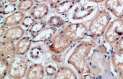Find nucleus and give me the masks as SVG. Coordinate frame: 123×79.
<instances>
[{"label": "nucleus", "mask_w": 123, "mask_h": 79, "mask_svg": "<svg viewBox=\"0 0 123 79\" xmlns=\"http://www.w3.org/2000/svg\"><path fill=\"white\" fill-rule=\"evenodd\" d=\"M112 46L105 41L98 44L88 59L90 74L93 79L115 78L111 70L110 56Z\"/></svg>", "instance_id": "f257e3e1"}, {"label": "nucleus", "mask_w": 123, "mask_h": 79, "mask_svg": "<svg viewBox=\"0 0 123 79\" xmlns=\"http://www.w3.org/2000/svg\"><path fill=\"white\" fill-rule=\"evenodd\" d=\"M97 45L96 41L93 39L85 38L76 42L66 54L65 63L73 66L80 77L85 74H90L88 59Z\"/></svg>", "instance_id": "f03ea898"}, {"label": "nucleus", "mask_w": 123, "mask_h": 79, "mask_svg": "<svg viewBox=\"0 0 123 79\" xmlns=\"http://www.w3.org/2000/svg\"><path fill=\"white\" fill-rule=\"evenodd\" d=\"M98 4L87 1L77 2L67 13V19L70 22H85L90 21L99 11Z\"/></svg>", "instance_id": "7ed1b4c3"}, {"label": "nucleus", "mask_w": 123, "mask_h": 79, "mask_svg": "<svg viewBox=\"0 0 123 79\" xmlns=\"http://www.w3.org/2000/svg\"><path fill=\"white\" fill-rule=\"evenodd\" d=\"M112 15L106 8L99 10L90 21L88 26L89 36L93 40H97L104 36V33L112 19Z\"/></svg>", "instance_id": "20e7f679"}, {"label": "nucleus", "mask_w": 123, "mask_h": 79, "mask_svg": "<svg viewBox=\"0 0 123 79\" xmlns=\"http://www.w3.org/2000/svg\"><path fill=\"white\" fill-rule=\"evenodd\" d=\"M61 31L73 43L85 39L89 36L88 27L83 22H70Z\"/></svg>", "instance_id": "39448f33"}, {"label": "nucleus", "mask_w": 123, "mask_h": 79, "mask_svg": "<svg viewBox=\"0 0 123 79\" xmlns=\"http://www.w3.org/2000/svg\"><path fill=\"white\" fill-rule=\"evenodd\" d=\"M123 36V18L112 19L104 35L105 41L111 45L116 43Z\"/></svg>", "instance_id": "423d86ee"}, {"label": "nucleus", "mask_w": 123, "mask_h": 79, "mask_svg": "<svg viewBox=\"0 0 123 79\" xmlns=\"http://www.w3.org/2000/svg\"><path fill=\"white\" fill-rule=\"evenodd\" d=\"M28 70V61L23 56H17L11 61L8 76L11 79H19L26 76Z\"/></svg>", "instance_id": "0eeeda50"}, {"label": "nucleus", "mask_w": 123, "mask_h": 79, "mask_svg": "<svg viewBox=\"0 0 123 79\" xmlns=\"http://www.w3.org/2000/svg\"><path fill=\"white\" fill-rule=\"evenodd\" d=\"M74 44L61 31L56 34L48 43V48L52 53H64Z\"/></svg>", "instance_id": "6e6552de"}, {"label": "nucleus", "mask_w": 123, "mask_h": 79, "mask_svg": "<svg viewBox=\"0 0 123 79\" xmlns=\"http://www.w3.org/2000/svg\"><path fill=\"white\" fill-rule=\"evenodd\" d=\"M110 61L111 70L115 78L123 79V51L112 50Z\"/></svg>", "instance_id": "1a4fd4ad"}, {"label": "nucleus", "mask_w": 123, "mask_h": 79, "mask_svg": "<svg viewBox=\"0 0 123 79\" xmlns=\"http://www.w3.org/2000/svg\"><path fill=\"white\" fill-rule=\"evenodd\" d=\"M16 55V45L13 41L2 40L0 43V58L11 61Z\"/></svg>", "instance_id": "9d476101"}, {"label": "nucleus", "mask_w": 123, "mask_h": 79, "mask_svg": "<svg viewBox=\"0 0 123 79\" xmlns=\"http://www.w3.org/2000/svg\"><path fill=\"white\" fill-rule=\"evenodd\" d=\"M104 6L114 17L123 18V0H106Z\"/></svg>", "instance_id": "9b49d317"}, {"label": "nucleus", "mask_w": 123, "mask_h": 79, "mask_svg": "<svg viewBox=\"0 0 123 79\" xmlns=\"http://www.w3.org/2000/svg\"><path fill=\"white\" fill-rule=\"evenodd\" d=\"M25 30L22 26L18 25L7 28L1 38L2 40L14 42V41H18L21 38H22L25 35Z\"/></svg>", "instance_id": "f8f14e48"}, {"label": "nucleus", "mask_w": 123, "mask_h": 79, "mask_svg": "<svg viewBox=\"0 0 123 79\" xmlns=\"http://www.w3.org/2000/svg\"><path fill=\"white\" fill-rule=\"evenodd\" d=\"M57 28L55 27H46L42 31L32 38L33 42H48L56 34Z\"/></svg>", "instance_id": "ddd939ff"}, {"label": "nucleus", "mask_w": 123, "mask_h": 79, "mask_svg": "<svg viewBox=\"0 0 123 79\" xmlns=\"http://www.w3.org/2000/svg\"><path fill=\"white\" fill-rule=\"evenodd\" d=\"M45 68L40 63H34L29 66L26 75L27 79H42L45 76Z\"/></svg>", "instance_id": "4468645a"}, {"label": "nucleus", "mask_w": 123, "mask_h": 79, "mask_svg": "<svg viewBox=\"0 0 123 79\" xmlns=\"http://www.w3.org/2000/svg\"><path fill=\"white\" fill-rule=\"evenodd\" d=\"M32 38L29 36H25L18 40L16 44L17 56H24L29 52L31 49Z\"/></svg>", "instance_id": "2eb2a0df"}, {"label": "nucleus", "mask_w": 123, "mask_h": 79, "mask_svg": "<svg viewBox=\"0 0 123 79\" xmlns=\"http://www.w3.org/2000/svg\"><path fill=\"white\" fill-rule=\"evenodd\" d=\"M55 79H77L78 77L74 71L70 67L62 66L57 69L56 73L53 76Z\"/></svg>", "instance_id": "dca6fc26"}, {"label": "nucleus", "mask_w": 123, "mask_h": 79, "mask_svg": "<svg viewBox=\"0 0 123 79\" xmlns=\"http://www.w3.org/2000/svg\"><path fill=\"white\" fill-rule=\"evenodd\" d=\"M49 7L45 4H38L31 10L30 15L35 20H42L49 12Z\"/></svg>", "instance_id": "f3484780"}, {"label": "nucleus", "mask_w": 123, "mask_h": 79, "mask_svg": "<svg viewBox=\"0 0 123 79\" xmlns=\"http://www.w3.org/2000/svg\"><path fill=\"white\" fill-rule=\"evenodd\" d=\"M25 14L22 11H16L4 18L3 24L6 27H12L18 26L22 23L23 20L25 18Z\"/></svg>", "instance_id": "a211bd4d"}, {"label": "nucleus", "mask_w": 123, "mask_h": 79, "mask_svg": "<svg viewBox=\"0 0 123 79\" xmlns=\"http://www.w3.org/2000/svg\"><path fill=\"white\" fill-rule=\"evenodd\" d=\"M76 2L70 0H64L62 1L57 7L55 8V12L59 16H63L67 14L70 10L73 8Z\"/></svg>", "instance_id": "6ab92c4d"}, {"label": "nucleus", "mask_w": 123, "mask_h": 79, "mask_svg": "<svg viewBox=\"0 0 123 79\" xmlns=\"http://www.w3.org/2000/svg\"><path fill=\"white\" fill-rule=\"evenodd\" d=\"M44 56V51L41 46H35L29 51V57L33 61H39Z\"/></svg>", "instance_id": "aec40b11"}, {"label": "nucleus", "mask_w": 123, "mask_h": 79, "mask_svg": "<svg viewBox=\"0 0 123 79\" xmlns=\"http://www.w3.org/2000/svg\"><path fill=\"white\" fill-rule=\"evenodd\" d=\"M66 21L61 17V16L57 14L51 16L47 21V24L49 26L56 28L62 27L66 24Z\"/></svg>", "instance_id": "412c9836"}, {"label": "nucleus", "mask_w": 123, "mask_h": 79, "mask_svg": "<svg viewBox=\"0 0 123 79\" xmlns=\"http://www.w3.org/2000/svg\"><path fill=\"white\" fill-rule=\"evenodd\" d=\"M34 0H21L17 5V9L23 12H27L33 8Z\"/></svg>", "instance_id": "4be33fe9"}, {"label": "nucleus", "mask_w": 123, "mask_h": 79, "mask_svg": "<svg viewBox=\"0 0 123 79\" xmlns=\"http://www.w3.org/2000/svg\"><path fill=\"white\" fill-rule=\"evenodd\" d=\"M46 24H47V22H45L44 21L35 22L29 29V32L33 37L40 31H42L45 27H46Z\"/></svg>", "instance_id": "5701e85b"}, {"label": "nucleus", "mask_w": 123, "mask_h": 79, "mask_svg": "<svg viewBox=\"0 0 123 79\" xmlns=\"http://www.w3.org/2000/svg\"><path fill=\"white\" fill-rule=\"evenodd\" d=\"M9 61L6 58H0V78L2 79L6 77L9 69Z\"/></svg>", "instance_id": "b1692460"}, {"label": "nucleus", "mask_w": 123, "mask_h": 79, "mask_svg": "<svg viewBox=\"0 0 123 79\" xmlns=\"http://www.w3.org/2000/svg\"><path fill=\"white\" fill-rule=\"evenodd\" d=\"M17 10V5L15 3H11L9 2L8 4H7L5 5L1 6V14H3L4 16L6 15L11 14L15 12Z\"/></svg>", "instance_id": "393cba45"}, {"label": "nucleus", "mask_w": 123, "mask_h": 79, "mask_svg": "<svg viewBox=\"0 0 123 79\" xmlns=\"http://www.w3.org/2000/svg\"><path fill=\"white\" fill-rule=\"evenodd\" d=\"M35 22V20L34 19L32 16H26L23 20L22 23V26L24 30H29L31 27L33 25Z\"/></svg>", "instance_id": "a878e982"}, {"label": "nucleus", "mask_w": 123, "mask_h": 79, "mask_svg": "<svg viewBox=\"0 0 123 79\" xmlns=\"http://www.w3.org/2000/svg\"><path fill=\"white\" fill-rule=\"evenodd\" d=\"M45 71L46 74V76L48 77H53L57 71V68L54 65L49 64L46 66Z\"/></svg>", "instance_id": "bb28decb"}, {"label": "nucleus", "mask_w": 123, "mask_h": 79, "mask_svg": "<svg viewBox=\"0 0 123 79\" xmlns=\"http://www.w3.org/2000/svg\"><path fill=\"white\" fill-rule=\"evenodd\" d=\"M112 50L123 51V36L116 43L112 45Z\"/></svg>", "instance_id": "cd10ccee"}, {"label": "nucleus", "mask_w": 123, "mask_h": 79, "mask_svg": "<svg viewBox=\"0 0 123 79\" xmlns=\"http://www.w3.org/2000/svg\"><path fill=\"white\" fill-rule=\"evenodd\" d=\"M51 58L55 62L57 63H61L62 61V57L58 54H55L53 53L51 56Z\"/></svg>", "instance_id": "c85d7f7f"}, {"label": "nucleus", "mask_w": 123, "mask_h": 79, "mask_svg": "<svg viewBox=\"0 0 123 79\" xmlns=\"http://www.w3.org/2000/svg\"><path fill=\"white\" fill-rule=\"evenodd\" d=\"M48 1L51 8H55L62 2V0H48Z\"/></svg>", "instance_id": "c756f323"}, {"label": "nucleus", "mask_w": 123, "mask_h": 79, "mask_svg": "<svg viewBox=\"0 0 123 79\" xmlns=\"http://www.w3.org/2000/svg\"><path fill=\"white\" fill-rule=\"evenodd\" d=\"M6 26L4 25H1V28H0V33H1V37H2V36L4 35V32L6 31Z\"/></svg>", "instance_id": "7c9ffc66"}, {"label": "nucleus", "mask_w": 123, "mask_h": 79, "mask_svg": "<svg viewBox=\"0 0 123 79\" xmlns=\"http://www.w3.org/2000/svg\"><path fill=\"white\" fill-rule=\"evenodd\" d=\"M87 1H89V2H93V3H96V4H101L102 3V2H105L106 0H86Z\"/></svg>", "instance_id": "2f4dec72"}, {"label": "nucleus", "mask_w": 123, "mask_h": 79, "mask_svg": "<svg viewBox=\"0 0 123 79\" xmlns=\"http://www.w3.org/2000/svg\"><path fill=\"white\" fill-rule=\"evenodd\" d=\"M47 1L48 0H34V1L37 4H43Z\"/></svg>", "instance_id": "473e14b6"}, {"label": "nucleus", "mask_w": 123, "mask_h": 79, "mask_svg": "<svg viewBox=\"0 0 123 79\" xmlns=\"http://www.w3.org/2000/svg\"><path fill=\"white\" fill-rule=\"evenodd\" d=\"M7 1H8V2H11V3H15V2H17L18 0H7Z\"/></svg>", "instance_id": "72a5a7b5"}, {"label": "nucleus", "mask_w": 123, "mask_h": 79, "mask_svg": "<svg viewBox=\"0 0 123 79\" xmlns=\"http://www.w3.org/2000/svg\"><path fill=\"white\" fill-rule=\"evenodd\" d=\"M70 1H73V2H79V1H80L81 0H70Z\"/></svg>", "instance_id": "f704fd0d"}, {"label": "nucleus", "mask_w": 123, "mask_h": 79, "mask_svg": "<svg viewBox=\"0 0 123 79\" xmlns=\"http://www.w3.org/2000/svg\"><path fill=\"white\" fill-rule=\"evenodd\" d=\"M2 1H3V0H0V2H1V3L2 2Z\"/></svg>", "instance_id": "c9c22d12"}]
</instances>
